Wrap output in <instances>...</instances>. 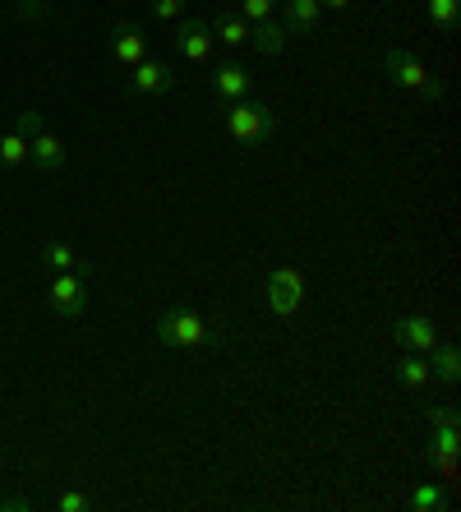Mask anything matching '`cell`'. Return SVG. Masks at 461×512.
Segmentation results:
<instances>
[{
    "label": "cell",
    "instance_id": "obj_4",
    "mask_svg": "<svg viewBox=\"0 0 461 512\" xmlns=\"http://www.w3.org/2000/svg\"><path fill=\"white\" fill-rule=\"evenodd\" d=\"M300 305H305V277H300V268H291V263L272 268L268 273V310L277 314V319H291V314H300Z\"/></svg>",
    "mask_w": 461,
    "mask_h": 512
},
{
    "label": "cell",
    "instance_id": "obj_19",
    "mask_svg": "<svg viewBox=\"0 0 461 512\" xmlns=\"http://www.w3.org/2000/svg\"><path fill=\"white\" fill-rule=\"evenodd\" d=\"M425 14L434 19V28H443V33H452L461 19V5L457 0H425Z\"/></svg>",
    "mask_w": 461,
    "mask_h": 512
},
{
    "label": "cell",
    "instance_id": "obj_29",
    "mask_svg": "<svg viewBox=\"0 0 461 512\" xmlns=\"http://www.w3.org/2000/svg\"><path fill=\"white\" fill-rule=\"evenodd\" d=\"M351 0H323V10H346Z\"/></svg>",
    "mask_w": 461,
    "mask_h": 512
},
{
    "label": "cell",
    "instance_id": "obj_5",
    "mask_svg": "<svg viewBox=\"0 0 461 512\" xmlns=\"http://www.w3.org/2000/svg\"><path fill=\"white\" fill-rule=\"evenodd\" d=\"M51 296V314H60V319H79L83 305H88V277L74 268V273H56L47 286Z\"/></svg>",
    "mask_w": 461,
    "mask_h": 512
},
{
    "label": "cell",
    "instance_id": "obj_10",
    "mask_svg": "<svg viewBox=\"0 0 461 512\" xmlns=\"http://www.w3.org/2000/svg\"><path fill=\"white\" fill-rule=\"evenodd\" d=\"M111 51H116L120 65H139V60H148V37H143L139 24H116V33H111Z\"/></svg>",
    "mask_w": 461,
    "mask_h": 512
},
{
    "label": "cell",
    "instance_id": "obj_20",
    "mask_svg": "<svg viewBox=\"0 0 461 512\" xmlns=\"http://www.w3.org/2000/svg\"><path fill=\"white\" fill-rule=\"evenodd\" d=\"M457 448H461V443H429V462H434L438 466V471H443V476H457Z\"/></svg>",
    "mask_w": 461,
    "mask_h": 512
},
{
    "label": "cell",
    "instance_id": "obj_14",
    "mask_svg": "<svg viewBox=\"0 0 461 512\" xmlns=\"http://www.w3.org/2000/svg\"><path fill=\"white\" fill-rule=\"evenodd\" d=\"M429 356H434V360H429V370H434L443 383H457L461 379V351L452 342H438Z\"/></svg>",
    "mask_w": 461,
    "mask_h": 512
},
{
    "label": "cell",
    "instance_id": "obj_18",
    "mask_svg": "<svg viewBox=\"0 0 461 512\" xmlns=\"http://www.w3.org/2000/svg\"><path fill=\"white\" fill-rule=\"evenodd\" d=\"M28 162V139L24 134H0V167H24Z\"/></svg>",
    "mask_w": 461,
    "mask_h": 512
},
{
    "label": "cell",
    "instance_id": "obj_7",
    "mask_svg": "<svg viewBox=\"0 0 461 512\" xmlns=\"http://www.w3.org/2000/svg\"><path fill=\"white\" fill-rule=\"evenodd\" d=\"M176 88V74H171V65L166 60H139L130 74V93L148 97V93H171Z\"/></svg>",
    "mask_w": 461,
    "mask_h": 512
},
{
    "label": "cell",
    "instance_id": "obj_1",
    "mask_svg": "<svg viewBox=\"0 0 461 512\" xmlns=\"http://www.w3.org/2000/svg\"><path fill=\"white\" fill-rule=\"evenodd\" d=\"M157 342L171 346V351H199V346H217L222 333H217V323H208L199 310L171 305V310L157 314Z\"/></svg>",
    "mask_w": 461,
    "mask_h": 512
},
{
    "label": "cell",
    "instance_id": "obj_21",
    "mask_svg": "<svg viewBox=\"0 0 461 512\" xmlns=\"http://www.w3.org/2000/svg\"><path fill=\"white\" fill-rule=\"evenodd\" d=\"M443 503H448V494H443V489L438 485H420L411 494V499H406V508H415V512H429V508H443Z\"/></svg>",
    "mask_w": 461,
    "mask_h": 512
},
{
    "label": "cell",
    "instance_id": "obj_13",
    "mask_svg": "<svg viewBox=\"0 0 461 512\" xmlns=\"http://www.w3.org/2000/svg\"><path fill=\"white\" fill-rule=\"evenodd\" d=\"M282 10H286V19H282L286 28H296V33H314L319 19H323V0H282Z\"/></svg>",
    "mask_w": 461,
    "mask_h": 512
},
{
    "label": "cell",
    "instance_id": "obj_11",
    "mask_svg": "<svg viewBox=\"0 0 461 512\" xmlns=\"http://www.w3.org/2000/svg\"><path fill=\"white\" fill-rule=\"evenodd\" d=\"M28 162H33L37 171H47V176H51V171L65 167V143H60L51 130L33 134V139H28Z\"/></svg>",
    "mask_w": 461,
    "mask_h": 512
},
{
    "label": "cell",
    "instance_id": "obj_2",
    "mask_svg": "<svg viewBox=\"0 0 461 512\" xmlns=\"http://www.w3.org/2000/svg\"><path fill=\"white\" fill-rule=\"evenodd\" d=\"M226 130H231V139L236 143H263L277 134V111L263 107V102H254V97H240L236 107L226 111Z\"/></svg>",
    "mask_w": 461,
    "mask_h": 512
},
{
    "label": "cell",
    "instance_id": "obj_16",
    "mask_svg": "<svg viewBox=\"0 0 461 512\" xmlns=\"http://www.w3.org/2000/svg\"><path fill=\"white\" fill-rule=\"evenodd\" d=\"M397 379H402L406 388H425V383L434 379V370H429V360L415 351V356H402V360H397Z\"/></svg>",
    "mask_w": 461,
    "mask_h": 512
},
{
    "label": "cell",
    "instance_id": "obj_27",
    "mask_svg": "<svg viewBox=\"0 0 461 512\" xmlns=\"http://www.w3.org/2000/svg\"><path fill=\"white\" fill-rule=\"evenodd\" d=\"M47 0H19V19H42Z\"/></svg>",
    "mask_w": 461,
    "mask_h": 512
},
{
    "label": "cell",
    "instance_id": "obj_12",
    "mask_svg": "<svg viewBox=\"0 0 461 512\" xmlns=\"http://www.w3.org/2000/svg\"><path fill=\"white\" fill-rule=\"evenodd\" d=\"M286 42H291V28H286L282 19H263V24H249V47L263 51V56H277V51H286Z\"/></svg>",
    "mask_w": 461,
    "mask_h": 512
},
{
    "label": "cell",
    "instance_id": "obj_9",
    "mask_svg": "<svg viewBox=\"0 0 461 512\" xmlns=\"http://www.w3.org/2000/svg\"><path fill=\"white\" fill-rule=\"evenodd\" d=\"M213 88L226 102H240V97H249V88H254V74H249L240 60H222L213 70Z\"/></svg>",
    "mask_w": 461,
    "mask_h": 512
},
{
    "label": "cell",
    "instance_id": "obj_15",
    "mask_svg": "<svg viewBox=\"0 0 461 512\" xmlns=\"http://www.w3.org/2000/svg\"><path fill=\"white\" fill-rule=\"evenodd\" d=\"M213 28H217V37H222L226 47H245V42H249V24L240 19V14H231V10H217L213 14Z\"/></svg>",
    "mask_w": 461,
    "mask_h": 512
},
{
    "label": "cell",
    "instance_id": "obj_25",
    "mask_svg": "<svg viewBox=\"0 0 461 512\" xmlns=\"http://www.w3.org/2000/svg\"><path fill=\"white\" fill-rule=\"evenodd\" d=\"M180 10H185V0H153V19H162V24H171Z\"/></svg>",
    "mask_w": 461,
    "mask_h": 512
},
{
    "label": "cell",
    "instance_id": "obj_24",
    "mask_svg": "<svg viewBox=\"0 0 461 512\" xmlns=\"http://www.w3.org/2000/svg\"><path fill=\"white\" fill-rule=\"evenodd\" d=\"M88 508H93V499L79 494V489H65V494L56 499V512H88Z\"/></svg>",
    "mask_w": 461,
    "mask_h": 512
},
{
    "label": "cell",
    "instance_id": "obj_17",
    "mask_svg": "<svg viewBox=\"0 0 461 512\" xmlns=\"http://www.w3.org/2000/svg\"><path fill=\"white\" fill-rule=\"evenodd\" d=\"M42 263H47L51 273H74V268H79V254H74L65 240H47V245H42Z\"/></svg>",
    "mask_w": 461,
    "mask_h": 512
},
{
    "label": "cell",
    "instance_id": "obj_6",
    "mask_svg": "<svg viewBox=\"0 0 461 512\" xmlns=\"http://www.w3.org/2000/svg\"><path fill=\"white\" fill-rule=\"evenodd\" d=\"M397 346H406V351H420V356H429L438 346V328L434 319H425V314H406V319H397Z\"/></svg>",
    "mask_w": 461,
    "mask_h": 512
},
{
    "label": "cell",
    "instance_id": "obj_23",
    "mask_svg": "<svg viewBox=\"0 0 461 512\" xmlns=\"http://www.w3.org/2000/svg\"><path fill=\"white\" fill-rule=\"evenodd\" d=\"M47 125H42V111H19V120H14V134H24V139H33V134H42Z\"/></svg>",
    "mask_w": 461,
    "mask_h": 512
},
{
    "label": "cell",
    "instance_id": "obj_28",
    "mask_svg": "<svg viewBox=\"0 0 461 512\" xmlns=\"http://www.w3.org/2000/svg\"><path fill=\"white\" fill-rule=\"evenodd\" d=\"M33 508V499H0V512H24Z\"/></svg>",
    "mask_w": 461,
    "mask_h": 512
},
{
    "label": "cell",
    "instance_id": "obj_8",
    "mask_svg": "<svg viewBox=\"0 0 461 512\" xmlns=\"http://www.w3.org/2000/svg\"><path fill=\"white\" fill-rule=\"evenodd\" d=\"M176 51L185 60H194V65H203V60L213 56V28L199 24V19H185V24H176Z\"/></svg>",
    "mask_w": 461,
    "mask_h": 512
},
{
    "label": "cell",
    "instance_id": "obj_26",
    "mask_svg": "<svg viewBox=\"0 0 461 512\" xmlns=\"http://www.w3.org/2000/svg\"><path fill=\"white\" fill-rule=\"evenodd\" d=\"M425 416H429V425H457V406H429V411H425Z\"/></svg>",
    "mask_w": 461,
    "mask_h": 512
},
{
    "label": "cell",
    "instance_id": "obj_22",
    "mask_svg": "<svg viewBox=\"0 0 461 512\" xmlns=\"http://www.w3.org/2000/svg\"><path fill=\"white\" fill-rule=\"evenodd\" d=\"M272 10H277V0H240V19L245 24H263V19H272Z\"/></svg>",
    "mask_w": 461,
    "mask_h": 512
},
{
    "label": "cell",
    "instance_id": "obj_3",
    "mask_svg": "<svg viewBox=\"0 0 461 512\" xmlns=\"http://www.w3.org/2000/svg\"><path fill=\"white\" fill-rule=\"evenodd\" d=\"M383 70H388V79H397L402 88H415L420 97H429V102H443V79L438 74H429L420 60L411 56V51H402V47H388L383 51Z\"/></svg>",
    "mask_w": 461,
    "mask_h": 512
}]
</instances>
